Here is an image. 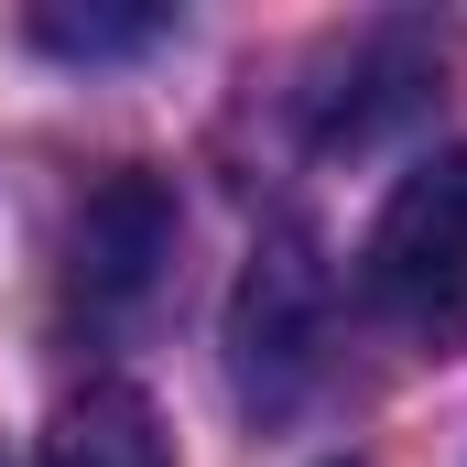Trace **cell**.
<instances>
[{"label": "cell", "mask_w": 467, "mask_h": 467, "mask_svg": "<svg viewBox=\"0 0 467 467\" xmlns=\"http://www.w3.org/2000/svg\"><path fill=\"white\" fill-rule=\"evenodd\" d=\"M358 283L413 348H467V152H435L391 185Z\"/></svg>", "instance_id": "1"}, {"label": "cell", "mask_w": 467, "mask_h": 467, "mask_svg": "<svg viewBox=\"0 0 467 467\" xmlns=\"http://www.w3.org/2000/svg\"><path fill=\"white\" fill-rule=\"evenodd\" d=\"M174 239H185V218L152 174L88 185L77 218H66V327L77 337H130L174 294Z\"/></svg>", "instance_id": "2"}, {"label": "cell", "mask_w": 467, "mask_h": 467, "mask_svg": "<svg viewBox=\"0 0 467 467\" xmlns=\"http://www.w3.org/2000/svg\"><path fill=\"white\" fill-rule=\"evenodd\" d=\"M316 358H327L316 250H305V239H272V250L250 261V283H239V391H250L261 413H283V402H305Z\"/></svg>", "instance_id": "3"}, {"label": "cell", "mask_w": 467, "mask_h": 467, "mask_svg": "<svg viewBox=\"0 0 467 467\" xmlns=\"http://www.w3.org/2000/svg\"><path fill=\"white\" fill-rule=\"evenodd\" d=\"M44 467H174V446H163V424H152V402H141L130 380H88V391L55 413Z\"/></svg>", "instance_id": "4"}, {"label": "cell", "mask_w": 467, "mask_h": 467, "mask_svg": "<svg viewBox=\"0 0 467 467\" xmlns=\"http://www.w3.org/2000/svg\"><path fill=\"white\" fill-rule=\"evenodd\" d=\"M163 33H174L163 11H33V44H55V55H141Z\"/></svg>", "instance_id": "5"}, {"label": "cell", "mask_w": 467, "mask_h": 467, "mask_svg": "<svg viewBox=\"0 0 467 467\" xmlns=\"http://www.w3.org/2000/svg\"><path fill=\"white\" fill-rule=\"evenodd\" d=\"M0 467H11V457H0Z\"/></svg>", "instance_id": "6"}]
</instances>
